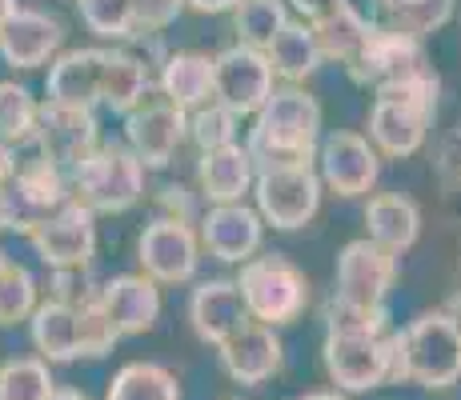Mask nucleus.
Wrapping results in <instances>:
<instances>
[{
    "mask_svg": "<svg viewBox=\"0 0 461 400\" xmlns=\"http://www.w3.org/2000/svg\"><path fill=\"white\" fill-rule=\"evenodd\" d=\"M321 140V109L301 88H273L249 129V153L261 168L277 164H309Z\"/></svg>",
    "mask_w": 461,
    "mask_h": 400,
    "instance_id": "nucleus-1",
    "label": "nucleus"
},
{
    "mask_svg": "<svg viewBox=\"0 0 461 400\" xmlns=\"http://www.w3.org/2000/svg\"><path fill=\"white\" fill-rule=\"evenodd\" d=\"M393 380L421 388H449L461 380V333L449 313H421L393 333Z\"/></svg>",
    "mask_w": 461,
    "mask_h": 400,
    "instance_id": "nucleus-2",
    "label": "nucleus"
},
{
    "mask_svg": "<svg viewBox=\"0 0 461 400\" xmlns=\"http://www.w3.org/2000/svg\"><path fill=\"white\" fill-rule=\"evenodd\" d=\"M393 333H366V328H330L325 333V372L345 393H369V388L393 380Z\"/></svg>",
    "mask_w": 461,
    "mask_h": 400,
    "instance_id": "nucleus-3",
    "label": "nucleus"
},
{
    "mask_svg": "<svg viewBox=\"0 0 461 400\" xmlns=\"http://www.w3.org/2000/svg\"><path fill=\"white\" fill-rule=\"evenodd\" d=\"M241 297L253 320L277 328L294 324L309 305V280L285 256H253L241 264Z\"/></svg>",
    "mask_w": 461,
    "mask_h": 400,
    "instance_id": "nucleus-4",
    "label": "nucleus"
},
{
    "mask_svg": "<svg viewBox=\"0 0 461 400\" xmlns=\"http://www.w3.org/2000/svg\"><path fill=\"white\" fill-rule=\"evenodd\" d=\"M77 197L93 212H125L145 197V160L132 148L104 145L77 164Z\"/></svg>",
    "mask_w": 461,
    "mask_h": 400,
    "instance_id": "nucleus-5",
    "label": "nucleus"
},
{
    "mask_svg": "<svg viewBox=\"0 0 461 400\" xmlns=\"http://www.w3.org/2000/svg\"><path fill=\"white\" fill-rule=\"evenodd\" d=\"M257 209L273 228H301L321 204V181L309 164H277L257 173Z\"/></svg>",
    "mask_w": 461,
    "mask_h": 400,
    "instance_id": "nucleus-6",
    "label": "nucleus"
},
{
    "mask_svg": "<svg viewBox=\"0 0 461 400\" xmlns=\"http://www.w3.org/2000/svg\"><path fill=\"white\" fill-rule=\"evenodd\" d=\"M273 65L253 44H233V49L212 57V96L237 117H257L261 104L273 96Z\"/></svg>",
    "mask_w": 461,
    "mask_h": 400,
    "instance_id": "nucleus-7",
    "label": "nucleus"
},
{
    "mask_svg": "<svg viewBox=\"0 0 461 400\" xmlns=\"http://www.w3.org/2000/svg\"><path fill=\"white\" fill-rule=\"evenodd\" d=\"M29 240L49 269H57V272L85 269V264L93 261V248H96L93 209L81 200H65L57 212H49L44 220L32 225Z\"/></svg>",
    "mask_w": 461,
    "mask_h": 400,
    "instance_id": "nucleus-8",
    "label": "nucleus"
},
{
    "mask_svg": "<svg viewBox=\"0 0 461 400\" xmlns=\"http://www.w3.org/2000/svg\"><path fill=\"white\" fill-rule=\"evenodd\" d=\"M397 280V253L381 248L377 240H349L337 256V300L361 308L385 305Z\"/></svg>",
    "mask_w": 461,
    "mask_h": 400,
    "instance_id": "nucleus-9",
    "label": "nucleus"
},
{
    "mask_svg": "<svg viewBox=\"0 0 461 400\" xmlns=\"http://www.w3.org/2000/svg\"><path fill=\"white\" fill-rule=\"evenodd\" d=\"M353 76L374 84L377 93L389 84H402V80L425 73V49H421V37H410V32H397V29H385V24H374L369 29L361 52L349 60Z\"/></svg>",
    "mask_w": 461,
    "mask_h": 400,
    "instance_id": "nucleus-10",
    "label": "nucleus"
},
{
    "mask_svg": "<svg viewBox=\"0 0 461 400\" xmlns=\"http://www.w3.org/2000/svg\"><path fill=\"white\" fill-rule=\"evenodd\" d=\"M137 261L145 269V277L157 284H181L193 280L197 272V233L185 225L181 217H161L140 233L137 240Z\"/></svg>",
    "mask_w": 461,
    "mask_h": 400,
    "instance_id": "nucleus-11",
    "label": "nucleus"
},
{
    "mask_svg": "<svg viewBox=\"0 0 461 400\" xmlns=\"http://www.w3.org/2000/svg\"><path fill=\"white\" fill-rule=\"evenodd\" d=\"M32 145L41 148L52 164L77 168L81 160L96 153V117L93 109H73V104H41V129Z\"/></svg>",
    "mask_w": 461,
    "mask_h": 400,
    "instance_id": "nucleus-12",
    "label": "nucleus"
},
{
    "mask_svg": "<svg viewBox=\"0 0 461 400\" xmlns=\"http://www.w3.org/2000/svg\"><path fill=\"white\" fill-rule=\"evenodd\" d=\"M377 153L357 132H333L321 140V176L337 197H366L377 184Z\"/></svg>",
    "mask_w": 461,
    "mask_h": 400,
    "instance_id": "nucleus-13",
    "label": "nucleus"
},
{
    "mask_svg": "<svg viewBox=\"0 0 461 400\" xmlns=\"http://www.w3.org/2000/svg\"><path fill=\"white\" fill-rule=\"evenodd\" d=\"M189 320H193V333L201 336L205 344H225L237 328L249 324V308H245L241 297V284L237 280H205L193 289L189 300Z\"/></svg>",
    "mask_w": 461,
    "mask_h": 400,
    "instance_id": "nucleus-14",
    "label": "nucleus"
},
{
    "mask_svg": "<svg viewBox=\"0 0 461 400\" xmlns=\"http://www.w3.org/2000/svg\"><path fill=\"white\" fill-rule=\"evenodd\" d=\"M201 244L209 248L212 261L241 264L253 261V253L261 248V217L253 209L237 204H212L201 220Z\"/></svg>",
    "mask_w": 461,
    "mask_h": 400,
    "instance_id": "nucleus-15",
    "label": "nucleus"
},
{
    "mask_svg": "<svg viewBox=\"0 0 461 400\" xmlns=\"http://www.w3.org/2000/svg\"><path fill=\"white\" fill-rule=\"evenodd\" d=\"M221 364L237 385H265L281 369V336L261 320H249L221 344Z\"/></svg>",
    "mask_w": 461,
    "mask_h": 400,
    "instance_id": "nucleus-16",
    "label": "nucleus"
},
{
    "mask_svg": "<svg viewBox=\"0 0 461 400\" xmlns=\"http://www.w3.org/2000/svg\"><path fill=\"white\" fill-rule=\"evenodd\" d=\"M60 40H65V29L57 16L41 13V8H16L13 21L0 32V57L13 68H41L60 49Z\"/></svg>",
    "mask_w": 461,
    "mask_h": 400,
    "instance_id": "nucleus-17",
    "label": "nucleus"
},
{
    "mask_svg": "<svg viewBox=\"0 0 461 400\" xmlns=\"http://www.w3.org/2000/svg\"><path fill=\"white\" fill-rule=\"evenodd\" d=\"M129 148L145 160L149 168H161L173 160L176 145L185 140V132H189V120H185V109H176V104H145V109H132L129 112Z\"/></svg>",
    "mask_w": 461,
    "mask_h": 400,
    "instance_id": "nucleus-18",
    "label": "nucleus"
},
{
    "mask_svg": "<svg viewBox=\"0 0 461 400\" xmlns=\"http://www.w3.org/2000/svg\"><path fill=\"white\" fill-rule=\"evenodd\" d=\"M96 300L104 305V313L113 316V324L121 328V336H140L157 324L161 316V292H157L153 277H137V272H125V277H113L96 292Z\"/></svg>",
    "mask_w": 461,
    "mask_h": 400,
    "instance_id": "nucleus-19",
    "label": "nucleus"
},
{
    "mask_svg": "<svg viewBox=\"0 0 461 400\" xmlns=\"http://www.w3.org/2000/svg\"><path fill=\"white\" fill-rule=\"evenodd\" d=\"M429 109L405 101V96H377L374 112H369V137L377 140L381 153L389 156H410L421 148L425 129H429Z\"/></svg>",
    "mask_w": 461,
    "mask_h": 400,
    "instance_id": "nucleus-20",
    "label": "nucleus"
},
{
    "mask_svg": "<svg viewBox=\"0 0 461 400\" xmlns=\"http://www.w3.org/2000/svg\"><path fill=\"white\" fill-rule=\"evenodd\" d=\"M101 76H104V49H73L49 68V101L93 109L101 104Z\"/></svg>",
    "mask_w": 461,
    "mask_h": 400,
    "instance_id": "nucleus-21",
    "label": "nucleus"
},
{
    "mask_svg": "<svg viewBox=\"0 0 461 400\" xmlns=\"http://www.w3.org/2000/svg\"><path fill=\"white\" fill-rule=\"evenodd\" d=\"M29 333H32V349L41 352V360L49 364H65L81 357V316H77L73 300H44L37 305V313L29 316Z\"/></svg>",
    "mask_w": 461,
    "mask_h": 400,
    "instance_id": "nucleus-22",
    "label": "nucleus"
},
{
    "mask_svg": "<svg viewBox=\"0 0 461 400\" xmlns=\"http://www.w3.org/2000/svg\"><path fill=\"white\" fill-rule=\"evenodd\" d=\"M253 184H257V160L237 140L201 153V192L212 204H237Z\"/></svg>",
    "mask_w": 461,
    "mask_h": 400,
    "instance_id": "nucleus-23",
    "label": "nucleus"
},
{
    "mask_svg": "<svg viewBox=\"0 0 461 400\" xmlns=\"http://www.w3.org/2000/svg\"><path fill=\"white\" fill-rule=\"evenodd\" d=\"M13 192H16V200H21L24 217H29V233L37 220H44L49 212H57L60 204L68 200L65 173H60V164H52L44 153L32 156V160H16Z\"/></svg>",
    "mask_w": 461,
    "mask_h": 400,
    "instance_id": "nucleus-24",
    "label": "nucleus"
},
{
    "mask_svg": "<svg viewBox=\"0 0 461 400\" xmlns=\"http://www.w3.org/2000/svg\"><path fill=\"white\" fill-rule=\"evenodd\" d=\"M366 228H369V240H377L381 248L405 253L421 233V212L402 192H381V197L366 204Z\"/></svg>",
    "mask_w": 461,
    "mask_h": 400,
    "instance_id": "nucleus-25",
    "label": "nucleus"
},
{
    "mask_svg": "<svg viewBox=\"0 0 461 400\" xmlns=\"http://www.w3.org/2000/svg\"><path fill=\"white\" fill-rule=\"evenodd\" d=\"M161 88L165 101L176 104V109H201L212 96V60L201 57V52H176V57H168L161 73Z\"/></svg>",
    "mask_w": 461,
    "mask_h": 400,
    "instance_id": "nucleus-26",
    "label": "nucleus"
},
{
    "mask_svg": "<svg viewBox=\"0 0 461 400\" xmlns=\"http://www.w3.org/2000/svg\"><path fill=\"white\" fill-rule=\"evenodd\" d=\"M265 57H269L273 73L285 76L289 84L305 80V76L325 60V57H321V44H317L313 24H285V29L277 32V40L265 49Z\"/></svg>",
    "mask_w": 461,
    "mask_h": 400,
    "instance_id": "nucleus-27",
    "label": "nucleus"
},
{
    "mask_svg": "<svg viewBox=\"0 0 461 400\" xmlns=\"http://www.w3.org/2000/svg\"><path fill=\"white\" fill-rule=\"evenodd\" d=\"M149 88V73L129 52H104V76H101V104L113 112H132Z\"/></svg>",
    "mask_w": 461,
    "mask_h": 400,
    "instance_id": "nucleus-28",
    "label": "nucleus"
},
{
    "mask_svg": "<svg viewBox=\"0 0 461 400\" xmlns=\"http://www.w3.org/2000/svg\"><path fill=\"white\" fill-rule=\"evenodd\" d=\"M104 400H181V385L168 369L153 360H132L113 377Z\"/></svg>",
    "mask_w": 461,
    "mask_h": 400,
    "instance_id": "nucleus-29",
    "label": "nucleus"
},
{
    "mask_svg": "<svg viewBox=\"0 0 461 400\" xmlns=\"http://www.w3.org/2000/svg\"><path fill=\"white\" fill-rule=\"evenodd\" d=\"M37 129H41V104L29 96V88L0 80V145L8 148L32 145Z\"/></svg>",
    "mask_w": 461,
    "mask_h": 400,
    "instance_id": "nucleus-30",
    "label": "nucleus"
},
{
    "mask_svg": "<svg viewBox=\"0 0 461 400\" xmlns=\"http://www.w3.org/2000/svg\"><path fill=\"white\" fill-rule=\"evenodd\" d=\"M385 29L410 32V37H425V32L441 29L454 13V0H377Z\"/></svg>",
    "mask_w": 461,
    "mask_h": 400,
    "instance_id": "nucleus-31",
    "label": "nucleus"
},
{
    "mask_svg": "<svg viewBox=\"0 0 461 400\" xmlns=\"http://www.w3.org/2000/svg\"><path fill=\"white\" fill-rule=\"evenodd\" d=\"M369 29H374V24H369L361 13H353V8H341V13L330 16V21L313 24L317 44H321V57L325 60H345V65H349V60L361 52Z\"/></svg>",
    "mask_w": 461,
    "mask_h": 400,
    "instance_id": "nucleus-32",
    "label": "nucleus"
},
{
    "mask_svg": "<svg viewBox=\"0 0 461 400\" xmlns=\"http://www.w3.org/2000/svg\"><path fill=\"white\" fill-rule=\"evenodd\" d=\"M57 393L49 360L41 357H13L0 364V400H49Z\"/></svg>",
    "mask_w": 461,
    "mask_h": 400,
    "instance_id": "nucleus-33",
    "label": "nucleus"
},
{
    "mask_svg": "<svg viewBox=\"0 0 461 400\" xmlns=\"http://www.w3.org/2000/svg\"><path fill=\"white\" fill-rule=\"evenodd\" d=\"M289 24V13L281 0H241L237 4V32H241V44H253V49H269L277 40V32Z\"/></svg>",
    "mask_w": 461,
    "mask_h": 400,
    "instance_id": "nucleus-34",
    "label": "nucleus"
},
{
    "mask_svg": "<svg viewBox=\"0 0 461 400\" xmlns=\"http://www.w3.org/2000/svg\"><path fill=\"white\" fill-rule=\"evenodd\" d=\"M77 13L88 24V32L104 40L132 37V29H137V4L132 0H77Z\"/></svg>",
    "mask_w": 461,
    "mask_h": 400,
    "instance_id": "nucleus-35",
    "label": "nucleus"
},
{
    "mask_svg": "<svg viewBox=\"0 0 461 400\" xmlns=\"http://www.w3.org/2000/svg\"><path fill=\"white\" fill-rule=\"evenodd\" d=\"M37 313V280L24 264H8L0 277V328H13Z\"/></svg>",
    "mask_w": 461,
    "mask_h": 400,
    "instance_id": "nucleus-36",
    "label": "nucleus"
},
{
    "mask_svg": "<svg viewBox=\"0 0 461 400\" xmlns=\"http://www.w3.org/2000/svg\"><path fill=\"white\" fill-rule=\"evenodd\" d=\"M77 316H81V357H104L113 352V344L121 341V328L113 324V316L104 313V305L96 297H88L77 305Z\"/></svg>",
    "mask_w": 461,
    "mask_h": 400,
    "instance_id": "nucleus-37",
    "label": "nucleus"
},
{
    "mask_svg": "<svg viewBox=\"0 0 461 400\" xmlns=\"http://www.w3.org/2000/svg\"><path fill=\"white\" fill-rule=\"evenodd\" d=\"M189 132L193 140L201 145V153H209V148H221V145H233L237 137V112L225 109V104H201L197 117L189 120Z\"/></svg>",
    "mask_w": 461,
    "mask_h": 400,
    "instance_id": "nucleus-38",
    "label": "nucleus"
},
{
    "mask_svg": "<svg viewBox=\"0 0 461 400\" xmlns=\"http://www.w3.org/2000/svg\"><path fill=\"white\" fill-rule=\"evenodd\" d=\"M137 4V29H165L176 21L185 0H132Z\"/></svg>",
    "mask_w": 461,
    "mask_h": 400,
    "instance_id": "nucleus-39",
    "label": "nucleus"
},
{
    "mask_svg": "<svg viewBox=\"0 0 461 400\" xmlns=\"http://www.w3.org/2000/svg\"><path fill=\"white\" fill-rule=\"evenodd\" d=\"M0 228H24V233H29V217H24L21 200H16L13 181L0 184Z\"/></svg>",
    "mask_w": 461,
    "mask_h": 400,
    "instance_id": "nucleus-40",
    "label": "nucleus"
},
{
    "mask_svg": "<svg viewBox=\"0 0 461 400\" xmlns=\"http://www.w3.org/2000/svg\"><path fill=\"white\" fill-rule=\"evenodd\" d=\"M289 4H294L309 24H321V21H330V16L341 13V8H349V0H289Z\"/></svg>",
    "mask_w": 461,
    "mask_h": 400,
    "instance_id": "nucleus-41",
    "label": "nucleus"
},
{
    "mask_svg": "<svg viewBox=\"0 0 461 400\" xmlns=\"http://www.w3.org/2000/svg\"><path fill=\"white\" fill-rule=\"evenodd\" d=\"M189 8H197V13H225V8H237L241 0H185Z\"/></svg>",
    "mask_w": 461,
    "mask_h": 400,
    "instance_id": "nucleus-42",
    "label": "nucleus"
},
{
    "mask_svg": "<svg viewBox=\"0 0 461 400\" xmlns=\"http://www.w3.org/2000/svg\"><path fill=\"white\" fill-rule=\"evenodd\" d=\"M16 173V153L8 145H0V184H8Z\"/></svg>",
    "mask_w": 461,
    "mask_h": 400,
    "instance_id": "nucleus-43",
    "label": "nucleus"
},
{
    "mask_svg": "<svg viewBox=\"0 0 461 400\" xmlns=\"http://www.w3.org/2000/svg\"><path fill=\"white\" fill-rule=\"evenodd\" d=\"M13 13H16V0H0V32H5V24L13 21Z\"/></svg>",
    "mask_w": 461,
    "mask_h": 400,
    "instance_id": "nucleus-44",
    "label": "nucleus"
},
{
    "mask_svg": "<svg viewBox=\"0 0 461 400\" xmlns=\"http://www.w3.org/2000/svg\"><path fill=\"white\" fill-rule=\"evenodd\" d=\"M49 400H88L85 393H77V388H57V393H52Z\"/></svg>",
    "mask_w": 461,
    "mask_h": 400,
    "instance_id": "nucleus-45",
    "label": "nucleus"
},
{
    "mask_svg": "<svg viewBox=\"0 0 461 400\" xmlns=\"http://www.w3.org/2000/svg\"><path fill=\"white\" fill-rule=\"evenodd\" d=\"M446 313L454 316V324H457V333H461V292H457L454 300H449V308H446Z\"/></svg>",
    "mask_w": 461,
    "mask_h": 400,
    "instance_id": "nucleus-46",
    "label": "nucleus"
},
{
    "mask_svg": "<svg viewBox=\"0 0 461 400\" xmlns=\"http://www.w3.org/2000/svg\"><path fill=\"white\" fill-rule=\"evenodd\" d=\"M301 400H345L341 393H309V396H301Z\"/></svg>",
    "mask_w": 461,
    "mask_h": 400,
    "instance_id": "nucleus-47",
    "label": "nucleus"
},
{
    "mask_svg": "<svg viewBox=\"0 0 461 400\" xmlns=\"http://www.w3.org/2000/svg\"><path fill=\"white\" fill-rule=\"evenodd\" d=\"M8 264H13V261H8V256L0 253V277H5V272H8Z\"/></svg>",
    "mask_w": 461,
    "mask_h": 400,
    "instance_id": "nucleus-48",
    "label": "nucleus"
}]
</instances>
